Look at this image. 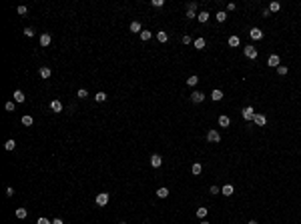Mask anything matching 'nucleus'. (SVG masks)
<instances>
[{"mask_svg": "<svg viewBox=\"0 0 301 224\" xmlns=\"http://www.w3.org/2000/svg\"><path fill=\"white\" fill-rule=\"evenodd\" d=\"M255 114H257V112L253 110V106H245V108L241 110V116H243L245 120H253V118H255Z\"/></svg>", "mask_w": 301, "mask_h": 224, "instance_id": "f257e3e1", "label": "nucleus"}, {"mask_svg": "<svg viewBox=\"0 0 301 224\" xmlns=\"http://www.w3.org/2000/svg\"><path fill=\"white\" fill-rule=\"evenodd\" d=\"M243 52H245V56H247V58H251V60H255L257 56H259V52H257V48H255L253 44L245 46V50H243Z\"/></svg>", "mask_w": 301, "mask_h": 224, "instance_id": "f03ea898", "label": "nucleus"}, {"mask_svg": "<svg viewBox=\"0 0 301 224\" xmlns=\"http://www.w3.org/2000/svg\"><path fill=\"white\" fill-rule=\"evenodd\" d=\"M207 140H209V142H213V144H217V142H221V134L213 128V130L207 132Z\"/></svg>", "mask_w": 301, "mask_h": 224, "instance_id": "7ed1b4c3", "label": "nucleus"}, {"mask_svg": "<svg viewBox=\"0 0 301 224\" xmlns=\"http://www.w3.org/2000/svg\"><path fill=\"white\" fill-rule=\"evenodd\" d=\"M107 204H108V192L96 194V206H107Z\"/></svg>", "mask_w": 301, "mask_h": 224, "instance_id": "20e7f679", "label": "nucleus"}, {"mask_svg": "<svg viewBox=\"0 0 301 224\" xmlns=\"http://www.w3.org/2000/svg\"><path fill=\"white\" fill-rule=\"evenodd\" d=\"M249 36H251L253 40H261V38H263V30L257 28V26H253L251 30H249Z\"/></svg>", "mask_w": 301, "mask_h": 224, "instance_id": "39448f33", "label": "nucleus"}, {"mask_svg": "<svg viewBox=\"0 0 301 224\" xmlns=\"http://www.w3.org/2000/svg\"><path fill=\"white\" fill-rule=\"evenodd\" d=\"M191 100H193L195 104H201V102H203V100H205V94L201 92V90H195V92L191 94Z\"/></svg>", "mask_w": 301, "mask_h": 224, "instance_id": "423d86ee", "label": "nucleus"}, {"mask_svg": "<svg viewBox=\"0 0 301 224\" xmlns=\"http://www.w3.org/2000/svg\"><path fill=\"white\" fill-rule=\"evenodd\" d=\"M279 62H281V58L277 56V54H271V56L267 58V64L271 66V68H277V66H279Z\"/></svg>", "mask_w": 301, "mask_h": 224, "instance_id": "0eeeda50", "label": "nucleus"}, {"mask_svg": "<svg viewBox=\"0 0 301 224\" xmlns=\"http://www.w3.org/2000/svg\"><path fill=\"white\" fill-rule=\"evenodd\" d=\"M161 164H163V158H161L159 154H153V156H151V166H153V168H161Z\"/></svg>", "mask_w": 301, "mask_h": 224, "instance_id": "6e6552de", "label": "nucleus"}, {"mask_svg": "<svg viewBox=\"0 0 301 224\" xmlns=\"http://www.w3.org/2000/svg\"><path fill=\"white\" fill-rule=\"evenodd\" d=\"M233 192H235V188H233L231 184H225L223 188H221V194H223V196H231Z\"/></svg>", "mask_w": 301, "mask_h": 224, "instance_id": "1a4fd4ad", "label": "nucleus"}, {"mask_svg": "<svg viewBox=\"0 0 301 224\" xmlns=\"http://www.w3.org/2000/svg\"><path fill=\"white\" fill-rule=\"evenodd\" d=\"M239 44H241L239 36H235V34H233V36H229V46H231V48H237Z\"/></svg>", "mask_w": 301, "mask_h": 224, "instance_id": "9d476101", "label": "nucleus"}, {"mask_svg": "<svg viewBox=\"0 0 301 224\" xmlns=\"http://www.w3.org/2000/svg\"><path fill=\"white\" fill-rule=\"evenodd\" d=\"M253 122H255V124H257V126H265V122H267V118H265L263 114H255Z\"/></svg>", "mask_w": 301, "mask_h": 224, "instance_id": "9b49d317", "label": "nucleus"}, {"mask_svg": "<svg viewBox=\"0 0 301 224\" xmlns=\"http://www.w3.org/2000/svg\"><path fill=\"white\" fill-rule=\"evenodd\" d=\"M209 18H211V14H209L207 10H203V12H199V14H197V20H199V22H203V24H205V22H207Z\"/></svg>", "mask_w": 301, "mask_h": 224, "instance_id": "f8f14e48", "label": "nucleus"}, {"mask_svg": "<svg viewBox=\"0 0 301 224\" xmlns=\"http://www.w3.org/2000/svg\"><path fill=\"white\" fill-rule=\"evenodd\" d=\"M229 124H231V120H229V116H225V114H221V116H219V126H221V128H227Z\"/></svg>", "mask_w": 301, "mask_h": 224, "instance_id": "ddd939ff", "label": "nucleus"}, {"mask_svg": "<svg viewBox=\"0 0 301 224\" xmlns=\"http://www.w3.org/2000/svg\"><path fill=\"white\" fill-rule=\"evenodd\" d=\"M38 74H40V78H44V80H46V78H50V74H52V72H50V68L42 66V68L38 70Z\"/></svg>", "mask_w": 301, "mask_h": 224, "instance_id": "4468645a", "label": "nucleus"}, {"mask_svg": "<svg viewBox=\"0 0 301 224\" xmlns=\"http://www.w3.org/2000/svg\"><path fill=\"white\" fill-rule=\"evenodd\" d=\"M50 110H52V112H62V104H60V100H52V102H50Z\"/></svg>", "mask_w": 301, "mask_h": 224, "instance_id": "2eb2a0df", "label": "nucleus"}, {"mask_svg": "<svg viewBox=\"0 0 301 224\" xmlns=\"http://www.w3.org/2000/svg\"><path fill=\"white\" fill-rule=\"evenodd\" d=\"M209 214V208H205V206H201V208H197V216L201 218V220H205Z\"/></svg>", "mask_w": 301, "mask_h": 224, "instance_id": "dca6fc26", "label": "nucleus"}, {"mask_svg": "<svg viewBox=\"0 0 301 224\" xmlns=\"http://www.w3.org/2000/svg\"><path fill=\"white\" fill-rule=\"evenodd\" d=\"M50 40H52V38H50V34L44 32L42 36H40V46H48V44H50Z\"/></svg>", "mask_w": 301, "mask_h": 224, "instance_id": "f3484780", "label": "nucleus"}, {"mask_svg": "<svg viewBox=\"0 0 301 224\" xmlns=\"http://www.w3.org/2000/svg\"><path fill=\"white\" fill-rule=\"evenodd\" d=\"M197 84H199V76H197V74H191L187 78V86H197Z\"/></svg>", "mask_w": 301, "mask_h": 224, "instance_id": "a211bd4d", "label": "nucleus"}, {"mask_svg": "<svg viewBox=\"0 0 301 224\" xmlns=\"http://www.w3.org/2000/svg\"><path fill=\"white\" fill-rule=\"evenodd\" d=\"M14 100H16V102H24V100H26V96H24V92H22V90H14Z\"/></svg>", "mask_w": 301, "mask_h": 224, "instance_id": "6ab92c4d", "label": "nucleus"}, {"mask_svg": "<svg viewBox=\"0 0 301 224\" xmlns=\"http://www.w3.org/2000/svg\"><path fill=\"white\" fill-rule=\"evenodd\" d=\"M157 40H159L161 44H165V42H167V40H169L167 32H163V30H159V32H157Z\"/></svg>", "mask_w": 301, "mask_h": 224, "instance_id": "aec40b11", "label": "nucleus"}, {"mask_svg": "<svg viewBox=\"0 0 301 224\" xmlns=\"http://www.w3.org/2000/svg\"><path fill=\"white\" fill-rule=\"evenodd\" d=\"M22 124H24V126H32L34 124V118L30 116V114H24V116H22Z\"/></svg>", "mask_w": 301, "mask_h": 224, "instance_id": "412c9836", "label": "nucleus"}, {"mask_svg": "<svg viewBox=\"0 0 301 224\" xmlns=\"http://www.w3.org/2000/svg\"><path fill=\"white\" fill-rule=\"evenodd\" d=\"M191 172H193V174H195V176H199V174H201V172H203V166H201V164H199V162H195V164H193V166H191Z\"/></svg>", "mask_w": 301, "mask_h": 224, "instance_id": "4be33fe9", "label": "nucleus"}, {"mask_svg": "<svg viewBox=\"0 0 301 224\" xmlns=\"http://www.w3.org/2000/svg\"><path fill=\"white\" fill-rule=\"evenodd\" d=\"M215 18H217V22L221 24V22H225V20H227V12H223V10H219V12L215 14Z\"/></svg>", "mask_w": 301, "mask_h": 224, "instance_id": "5701e85b", "label": "nucleus"}, {"mask_svg": "<svg viewBox=\"0 0 301 224\" xmlns=\"http://www.w3.org/2000/svg\"><path fill=\"white\" fill-rule=\"evenodd\" d=\"M157 196H159V198H167V196H169V188H165V186H161L159 190H157Z\"/></svg>", "mask_w": 301, "mask_h": 224, "instance_id": "b1692460", "label": "nucleus"}, {"mask_svg": "<svg viewBox=\"0 0 301 224\" xmlns=\"http://www.w3.org/2000/svg\"><path fill=\"white\" fill-rule=\"evenodd\" d=\"M128 28H131V32H143V30H140V22H131V26H128Z\"/></svg>", "mask_w": 301, "mask_h": 224, "instance_id": "393cba45", "label": "nucleus"}, {"mask_svg": "<svg viewBox=\"0 0 301 224\" xmlns=\"http://www.w3.org/2000/svg\"><path fill=\"white\" fill-rule=\"evenodd\" d=\"M211 98H213L215 102H219V100L223 98V92H221V90H213V92H211Z\"/></svg>", "mask_w": 301, "mask_h": 224, "instance_id": "a878e982", "label": "nucleus"}, {"mask_svg": "<svg viewBox=\"0 0 301 224\" xmlns=\"http://www.w3.org/2000/svg\"><path fill=\"white\" fill-rule=\"evenodd\" d=\"M195 48H197V50H203V48H205V38H197L195 40Z\"/></svg>", "mask_w": 301, "mask_h": 224, "instance_id": "bb28decb", "label": "nucleus"}, {"mask_svg": "<svg viewBox=\"0 0 301 224\" xmlns=\"http://www.w3.org/2000/svg\"><path fill=\"white\" fill-rule=\"evenodd\" d=\"M151 38H153V32H149V30H143V32H140V40L147 42V40H151Z\"/></svg>", "mask_w": 301, "mask_h": 224, "instance_id": "cd10ccee", "label": "nucleus"}, {"mask_svg": "<svg viewBox=\"0 0 301 224\" xmlns=\"http://www.w3.org/2000/svg\"><path fill=\"white\" fill-rule=\"evenodd\" d=\"M4 148H6V150H14V148H16V142H14L12 138L6 140V142H4Z\"/></svg>", "mask_w": 301, "mask_h": 224, "instance_id": "c85d7f7f", "label": "nucleus"}, {"mask_svg": "<svg viewBox=\"0 0 301 224\" xmlns=\"http://www.w3.org/2000/svg\"><path fill=\"white\" fill-rule=\"evenodd\" d=\"M26 216H28L26 208H18V210H16V218H26Z\"/></svg>", "mask_w": 301, "mask_h": 224, "instance_id": "c756f323", "label": "nucleus"}, {"mask_svg": "<svg viewBox=\"0 0 301 224\" xmlns=\"http://www.w3.org/2000/svg\"><path fill=\"white\" fill-rule=\"evenodd\" d=\"M289 72V68H287V66H277V74H279V76H285V74H287Z\"/></svg>", "mask_w": 301, "mask_h": 224, "instance_id": "7c9ffc66", "label": "nucleus"}, {"mask_svg": "<svg viewBox=\"0 0 301 224\" xmlns=\"http://www.w3.org/2000/svg\"><path fill=\"white\" fill-rule=\"evenodd\" d=\"M94 100H96V102H105V100H107V94L105 92H96L94 94Z\"/></svg>", "mask_w": 301, "mask_h": 224, "instance_id": "2f4dec72", "label": "nucleus"}, {"mask_svg": "<svg viewBox=\"0 0 301 224\" xmlns=\"http://www.w3.org/2000/svg\"><path fill=\"white\" fill-rule=\"evenodd\" d=\"M279 8H281L279 2H271V4H269V12H277Z\"/></svg>", "mask_w": 301, "mask_h": 224, "instance_id": "473e14b6", "label": "nucleus"}, {"mask_svg": "<svg viewBox=\"0 0 301 224\" xmlns=\"http://www.w3.org/2000/svg\"><path fill=\"white\" fill-rule=\"evenodd\" d=\"M24 36H28V38H32V36H34V28L26 26V28H24Z\"/></svg>", "mask_w": 301, "mask_h": 224, "instance_id": "72a5a7b5", "label": "nucleus"}, {"mask_svg": "<svg viewBox=\"0 0 301 224\" xmlns=\"http://www.w3.org/2000/svg\"><path fill=\"white\" fill-rule=\"evenodd\" d=\"M87 96H88V92L84 90V88H80L78 92H76V98H87Z\"/></svg>", "mask_w": 301, "mask_h": 224, "instance_id": "f704fd0d", "label": "nucleus"}, {"mask_svg": "<svg viewBox=\"0 0 301 224\" xmlns=\"http://www.w3.org/2000/svg\"><path fill=\"white\" fill-rule=\"evenodd\" d=\"M209 192H211V194H213V196H215V194H221V188H219V186H211V188H209Z\"/></svg>", "mask_w": 301, "mask_h": 224, "instance_id": "c9c22d12", "label": "nucleus"}, {"mask_svg": "<svg viewBox=\"0 0 301 224\" xmlns=\"http://www.w3.org/2000/svg\"><path fill=\"white\" fill-rule=\"evenodd\" d=\"M163 4H165V0H153L151 2V6H155V8H161Z\"/></svg>", "mask_w": 301, "mask_h": 224, "instance_id": "e433bc0d", "label": "nucleus"}, {"mask_svg": "<svg viewBox=\"0 0 301 224\" xmlns=\"http://www.w3.org/2000/svg\"><path fill=\"white\" fill-rule=\"evenodd\" d=\"M18 14H20V16L28 14V8H26V6H18Z\"/></svg>", "mask_w": 301, "mask_h": 224, "instance_id": "4c0bfd02", "label": "nucleus"}, {"mask_svg": "<svg viewBox=\"0 0 301 224\" xmlns=\"http://www.w3.org/2000/svg\"><path fill=\"white\" fill-rule=\"evenodd\" d=\"M191 42H193V38H191L189 34H185V36H183V44H191Z\"/></svg>", "mask_w": 301, "mask_h": 224, "instance_id": "58836bf2", "label": "nucleus"}, {"mask_svg": "<svg viewBox=\"0 0 301 224\" xmlns=\"http://www.w3.org/2000/svg\"><path fill=\"white\" fill-rule=\"evenodd\" d=\"M187 10H197V2H189V6H187Z\"/></svg>", "mask_w": 301, "mask_h": 224, "instance_id": "ea45409f", "label": "nucleus"}, {"mask_svg": "<svg viewBox=\"0 0 301 224\" xmlns=\"http://www.w3.org/2000/svg\"><path fill=\"white\" fill-rule=\"evenodd\" d=\"M187 18H189V20H193V18H197V14H195L193 10H187Z\"/></svg>", "mask_w": 301, "mask_h": 224, "instance_id": "a19ab883", "label": "nucleus"}, {"mask_svg": "<svg viewBox=\"0 0 301 224\" xmlns=\"http://www.w3.org/2000/svg\"><path fill=\"white\" fill-rule=\"evenodd\" d=\"M36 224H52V222H50L48 218H38V222H36Z\"/></svg>", "mask_w": 301, "mask_h": 224, "instance_id": "79ce46f5", "label": "nucleus"}, {"mask_svg": "<svg viewBox=\"0 0 301 224\" xmlns=\"http://www.w3.org/2000/svg\"><path fill=\"white\" fill-rule=\"evenodd\" d=\"M6 110L8 112H14V102H6Z\"/></svg>", "mask_w": 301, "mask_h": 224, "instance_id": "37998d69", "label": "nucleus"}, {"mask_svg": "<svg viewBox=\"0 0 301 224\" xmlns=\"http://www.w3.org/2000/svg\"><path fill=\"white\" fill-rule=\"evenodd\" d=\"M6 196H14V188H12V186H8V188H6Z\"/></svg>", "mask_w": 301, "mask_h": 224, "instance_id": "c03bdc74", "label": "nucleus"}, {"mask_svg": "<svg viewBox=\"0 0 301 224\" xmlns=\"http://www.w3.org/2000/svg\"><path fill=\"white\" fill-rule=\"evenodd\" d=\"M235 8H237V4H233V2H229V4H227V10H229V12H231V10H235Z\"/></svg>", "mask_w": 301, "mask_h": 224, "instance_id": "a18cd8bd", "label": "nucleus"}, {"mask_svg": "<svg viewBox=\"0 0 301 224\" xmlns=\"http://www.w3.org/2000/svg\"><path fill=\"white\" fill-rule=\"evenodd\" d=\"M52 224H64V222H62L60 218H56V220H52Z\"/></svg>", "mask_w": 301, "mask_h": 224, "instance_id": "49530a36", "label": "nucleus"}, {"mask_svg": "<svg viewBox=\"0 0 301 224\" xmlns=\"http://www.w3.org/2000/svg\"><path fill=\"white\" fill-rule=\"evenodd\" d=\"M247 224H259V222H257V220H249Z\"/></svg>", "mask_w": 301, "mask_h": 224, "instance_id": "de8ad7c7", "label": "nucleus"}, {"mask_svg": "<svg viewBox=\"0 0 301 224\" xmlns=\"http://www.w3.org/2000/svg\"><path fill=\"white\" fill-rule=\"evenodd\" d=\"M199 224H209V222H207V218H205V220H201V222H199Z\"/></svg>", "mask_w": 301, "mask_h": 224, "instance_id": "09e8293b", "label": "nucleus"}, {"mask_svg": "<svg viewBox=\"0 0 301 224\" xmlns=\"http://www.w3.org/2000/svg\"><path fill=\"white\" fill-rule=\"evenodd\" d=\"M119 224H127V222H119Z\"/></svg>", "mask_w": 301, "mask_h": 224, "instance_id": "8fccbe9b", "label": "nucleus"}]
</instances>
